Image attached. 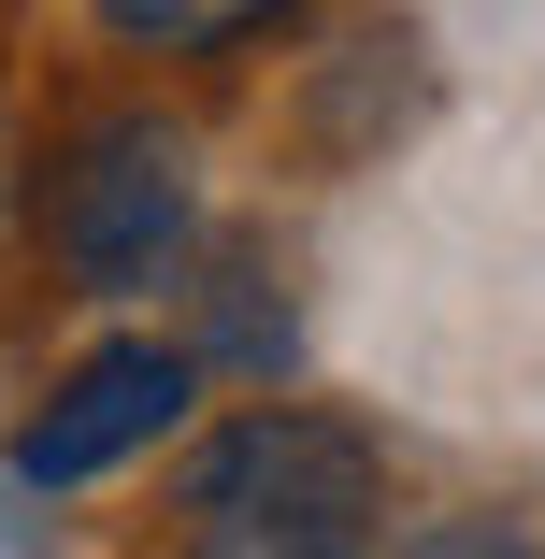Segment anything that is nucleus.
I'll use <instances>...</instances> for the list:
<instances>
[{
  "label": "nucleus",
  "mask_w": 545,
  "mask_h": 559,
  "mask_svg": "<svg viewBox=\"0 0 545 559\" xmlns=\"http://www.w3.org/2000/svg\"><path fill=\"white\" fill-rule=\"evenodd\" d=\"M187 559H388V460L374 430L259 402L187 460Z\"/></svg>",
  "instance_id": "f257e3e1"
},
{
  "label": "nucleus",
  "mask_w": 545,
  "mask_h": 559,
  "mask_svg": "<svg viewBox=\"0 0 545 559\" xmlns=\"http://www.w3.org/2000/svg\"><path fill=\"white\" fill-rule=\"evenodd\" d=\"M44 245L72 287L130 301V287H173V259L201 245V144L173 116H100L58 187H44Z\"/></svg>",
  "instance_id": "f03ea898"
},
{
  "label": "nucleus",
  "mask_w": 545,
  "mask_h": 559,
  "mask_svg": "<svg viewBox=\"0 0 545 559\" xmlns=\"http://www.w3.org/2000/svg\"><path fill=\"white\" fill-rule=\"evenodd\" d=\"M201 402V359L187 345H100L29 430H15V488H100L116 460H144L158 430H187Z\"/></svg>",
  "instance_id": "7ed1b4c3"
},
{
  "label": "nucleus",
  "mask_w": 545,
  "mask_h": 559,
  "mask_svg": "<svg viewBox=\"0 0 545 559\" xmlns=\"http://www.w3.org/2000/svg\"><path fill=\"white\" fill-rule=\"evenodd\" d=\"M287 15H301V0H100V29L144 44V58H230V44L287 29Z\"/></svg>",
  "instance_id": "20e7f679"
},
{
  "label": "nucleus",
  "mask_w": 545,
  "mask_h": 559,
  "mask_svg": "<svg viewBox=\"0 0 545 559\" xmlns=\"http://www.w3.org/2000/svg\"><path fill=\"white\" fill-rule=\"evenodd\" d=\"M402 559H545L517 516H430V531H402Z\"/></svg>",
  "instance_id": "39448f33"
}]
</instances>
